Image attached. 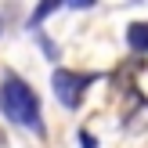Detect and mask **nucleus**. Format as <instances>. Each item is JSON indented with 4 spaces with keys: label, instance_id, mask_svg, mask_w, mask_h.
<instances>
[{
    "label": "nucleus",
    "instance_id": "f257e3e1",
    "mask_svg": "<svg viewBox=\"0 0 148 148\" xmlns=\"http://www.w3.org/2000/svg\"><path fill=\"white\" fill-rule=\"evenodd\" d=\"M0 112L11 123H18V127H29V130H36V134H43L40 98H36V90L25 79H18L14 72H7L4 83H0Z\"/></svg>",
    "mask_w": 148,
    "mask_h": 148
},
{
    "label": "nucleus",
    "instance_id": "f03ea898",
    "mask_svg": "<svg viewBox=\"0 0 148 148\" xmlns=\"http://www.w3.org/2000/svg\"><path fill=\"white\" fill-rule=\"evenodd\" d=\"M94 83V76H83V72H72V69H58L51 76V87H54V98L62 101L65 108H79L83 101V90Z\"/></svg>",
    "mask_w": 148,
    "mask_h": 148
},
{
    "label": "nucleus",
    "instance_id": "7ed1b4c3",
    "mask_svg": "<svg viewBox=\"0 0 148 148\" xmlns=\"http://www.w3.org/2000/svg\"><path fill=\"white\" fill-rule=\"evenodd\" d=\"M145 127H148V101L134 90L130 94V112H127V119H123V130H127V134H141Z\"/></svg>",
    "mask_w": 148,
    "mask_h": 148
},
{
    "label": "nucleus",
    "instance_id": "20e7f679",
    "mask_svg": "<svg viewBox=\"0 0 148 148\" xmlns=\"http://www.w3.org/2000/svg\"><path fill=\"white\" fill-rule=\"evenodd\" d=\"M127 43H130V51H137V54H148V22H130Z\"/></svg>",
    "mask_w": 148,
    "mask_h": 148
},
{
    "label": "nucleus",
    "instance_id": "39448f33",
    "mask_svg": "<svg viewBox=\"0 0 148 148\" xmlns=\"http://www.w3.org/2000/svg\"><path fill=\"white\" fill-rule=\"evenodd\" d=\"M62 4H65V0H40V7H36V11H33V18H29V22H33V29L40 25V22L47 18L51 11H58V7H62Z\"/></svg>",
    "mask_w": 148,
    "mask_h": 148
},
{
    "label": "nucleus",
    "instance_id": "423d86ee",
    "mask_svg": "<svg viewBox=\"0 0 148 148\" xmlns=\"http://www.w3.org/2000/svg\"><path fill=\"white\" fill-rule=\"evenodd\" d=\"M79 145H83V148H98V141H94L90 130H79Z\"/></svg>",
    "mask_w": 148,
    "mask_h": 148
},
{
    "label": "nucleus",
    "instance_id": "0eeeda50",
    "mask_svg": "<svg viewBox=\"0 0 148 148\" xmlns=\"http://www.w3.org/2000/svg\"><path fill=\"white\" fill-rule=\"evenodd\" d=\"M65 4H69V7H90L94 0H65Z\"/></svg>",
    "mask_w": 148,
    "mask_h": 148
},
{
    "label": "nucleus",
    "instance_id": "6e6552de",
    "mask_svg": "<svg viewBox=\"0 0 148 148\" xmlns=\"http://www.w3.org/2000/svg\"><path fill=\"white\" fill-rule=\"evenodd\" d=\"M0 33H4V22H0Z\"/></svg>",
    "mask_w": 148,
    "mask_h": 148
}]
</instances>
